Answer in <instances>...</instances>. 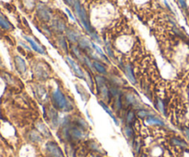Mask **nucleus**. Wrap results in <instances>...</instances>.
I'll return each mask as SVG.
<instances>
[{
    "mask_svg": "<svg viewBox=\"0 0 189 157\" xmlns=\"http://www.w3.org/2000/svg\"><path fill=\"white\" fill-rule=\"evenodd\" d=\"M66 61H67V63L71 65V67L73 68L75 74H76L79 77H80V78H84V74H83L82 70L80 69V67H79V65L75 63L71 58H69V57H66Z\"/></svg>",
    "mask_w": 189,
    "mask_h": 157,
    "instance_id": "obj_4",
    "label": "nucleus"
},
{
    "mask_svg": "<svg viewBox=\"0 0 189 157\" xmlns=\"http://www.w3.org/2000/svg\"><path fill=\"white\" fill-rule=\"evenodd\" d=\"M74 7H75V9H76V11H77V13H78V16L79 17V18H80L82 24H83V26L85 27V29H86L88 32L92 33V29H91L90 23H89V21H88V17H87V14H86V11H85L84 8L80 6V4H79V2L78 0L75 1Z\"/></svg>",
    "mask_w": 189,
    "mask_h": 157,
    "instance_id": "obj_2",
    "label": "nucleus"
},
{
    "mask_svg": "<svg viewBox=\"0 0 189 157\" xmlns=\"http://www.w3.org/2000/svg\"><path fill=\"white\" fill-rule=\"evenodd\" d=\"M53 100H54L55 104L56 105V107L58 109L65 110H68L69 109H71V106L66 101L65 96H64V94L61 92V90L59 88H56L53 92Z\"/></svg>",
    "mask_w": 189,
    "mask_h": 157,
    "instance_id": "obj_1",
    "label": "nucleus"
},
{
    "mask_svg": "<svg viewBox=\"0 0 189 157\" xmlns=\"http://www.w3.org/2000/svg\"><path fill=\"white\" fill-rule=\"evenodd\" d=\"M146 122H147V123H149V124H157V125H163V123H162V121H161V120H158V119L154 118V117H150L149 119H147Z\"/></svg>",
    "mask_w": 189,
    "mask_h": 157,
    "instance_id": "obj_12",
    "label": "nucleus"
},
{
    "mask_svg": "<svg viewBox=\"0 0 189 157\" xmlns=\"http://www.w3.org/2000/svg\"><path fill=\"white\" fill-rule=\"evenodd\" d=\"M125 72H126V76H127V77L129 78V80H130L133 84H135V83H136V78H135V76H134V74H133L132 67H131L129 64H127V65L125 66Z\"/></svg>",
    "mask_w": 189,
    "mask_h": 157,
    "instance_id": "obj_9",
    "label": "nucleus"
},
{
    "mask_svg": "<svg viewBox=\"0 0 189 157\" xmlns=\"http://www.w3.org/2000/svg\"><path fill=\"white\" fill-rule=\"evenodd\" d=\"M172 143L174 144V145H176V146H178V147H181V148H187L188 147V145H187V143L186 141H182L180 139H177V138H173L172 139Z\"/></svg>",
    "mask_w": 189,
    "mask_h": 157,
    "instance_id": "obj_11",
    "label": "nucleus"
},
{
    "mask_svg": "<svg viewBox=\"0 0 189 157\" xmlns=\"http://www.w3.org/2000/svg\"><path fill=\"white\" fill-rule=\"evenodd\" d=\"M37 13H38V16L45 21H48L50 19V14H49L48 10H46L45 7H39Z\"/></svg>",
    "mask_w": 189,
    "mask_h": 157,
    "instance_id": "obj_8",
    "label": "nucleus"
},
{
    "mask_svg": "<svg viewBox=\"0 0 189 157\" xmlns=\"http://www.w3.org/2000/svg\"><path fill=\"white\" fill-rule=\"evenodd\" d=\"M141 157H147V156H146V155H142Z\"/></svg>",
    "mask_w": 189,
    "mask_h": 157,
    "instance_id": "obj_24",
    "label": "nucleus"
},
{
    "mask_svg": "<svg viewBox=\"0 0 189 157\" xmlns=\"http://www.w3.org/2000/svg\"><path fill=\"white\" fill-rule=\"evenodd\" d=\"M48 153L53 157H63L61 150L57 147V145L55 143L53 142H49L46 146Z\"/></svg>",
    "mask_w": 189,
    "mask_h": 157,
    "instance_id": "obj_3",
    "label": "nucleus"
},
{
    "mask_svg": "<svg viewBox=\"0 0 189 157\" xmlns=\"http://www.w3.org/2000/svg\"><path fill=\"white\" fill-rule=\"evenodd\" d=\"M24 38L27 40V42L31 44V46H32V48H33V50L34 51H36V52H38L39 53H44L45 52V51H44V49L41 47L40 45H38L32 39H31V38H29V37H27V36H24Z\"/></svg>",
    "mask_w": 189,
    "mask_h": 157,
    "instance_id": "obj_6",
    "label": "nucleus"
},
{
    "mask_svg": "<svg viewBox=\"0 0 189 157\" xmlns=\"http://www.w3.org/2000/svg\"><path fill=\"white\" fill-rule=\"evenodd\" d=\"M125 133H126L127 137H131V136H132V134H133L132 129H131V128H129V127H126V129H125Z\"/></svg>",
    "mask_w": 189,
    "mask_h": 157,
    "instance_id": "obj_18",
    "label": "nucleus"
},
{
    "mask_svg": "<svg viewBox=\"0 0 189 157\" xmlns=\"http://www.w3.org/2000/svg\"><path fill=\"white\" fill-rule=\"evenodd\" d=\"M184 132H185V134H186V138L189 140V129L188 128H186L185 130H184Z\"/></svg>",
    "mask_w": 189,
    "mask_h": 157,
    "instance_id": "obj_22",
    "label": "nucleus"
},
{
    "mask_svg": "<svg viewBox=\"0 0 189 157\" xmlns=\"http://www.w3.org/2000/svg\"><path fill=\"white\" fill-rule=\"evenodd\" d=\"M93 66H94V68L99 73H102V74H105V73H106V70H105L104 66L102 65L100 63L94 62V63H93Z\"/></svg>",
    "mask_w": 189,
    "mask_h": 157,
    "instance_id": "obj_13",
    "label": "nucleus"
},
{
    "mask_svg": "<svg viewBox=\"0 0 189 157\" xmlns=\"http://www.w3.org/2000/svg\"><path fill=\"white\" fill-rule=\"evenodd\" d=\"M67 5H69V6H73L74 5V3H73V0H64Z\"/></svg>",
    "mask_w": 189,
    "mask_h": 157,
    "instance_id": "obj_23",
    "label": "nucleus"
},
{
    "mask_svg": "<svg viewBox=\"0 0 189 157\" xmlns=\"http://www.w3.org/2000/svg\"><path fill=\"white\" fill-rule=\"evenodd\" d=\"M138 115H139V118H146L147 116L150 115V113L147 110H140V111H139Z\"/></svg>",
    "mask_w": 189,
    "mask_h": 157,
    "instance_id": "obj_17",
    "label": "nucleus"
},
{
    "mask_svg": "<svg viewBox=\"0 0 189 157\" xmlns=\"http://www.w3.org/2000/svg\"><path fill=\"white\" fill-rule=\"evenodd\" d=\"M66 35H67V38H68L71 42H75L78 41V35H77L75 32H71V31H67V32H66Z\"/></svg>",
    "mask_w": 189,
    "mask_h": 157,
    "instance_id": "obj_14",
    "label": "nucleus"
},
{
    "mask_svg": "<svg viewBox=\"0 0 189 157\" xmlns=\"http://www.w3.org/2000/svg\"><path fill=\"white\" fill-rule=\"evenodd\" d=\"M134 120V113L133 112H129L127 115V121L128 122H132V120Z\"/></svg>",
    "mask_w": 189,
    "mask_h": 157,
    "instance_id": "obj_20",
    "label": "nucleus"
},
{
    "mask_svg": "<svg viewBox=\"0 0 189 157\" xmlns=\"http://www.w3.org/2000/svg\"><path fill=\"white\" fill-rule=\"evenodd\" d=\"M158 106H159V108H160V110L162 113H164V106H163V103H162V101H161L160 99H158Z\"/></svg>",
    "mask_w": 189,
    "mask_h": 157,
    "instance_id": "obj_19",
    "label": "nucleus"
},
{
    "mask_svg": "<svg viewBox=\"0 0 189 157\" xmlns=\"http://www.w3.org/2000/svg\"><path fill=\"white\" fill-rule=\"evenodd\" d=\"M0 27L3 28V29H5V30H10V29H12L11 24L4 17L1 16V14H0Z\"/></svg>",
    "mask_w": 189,
    "mask_h": 157,
    "instance_id": "obj_10",
    "label": "nucleus"
},
{
    "mask_svg": "<svg viewBox=\"0 0 189 157\" xmlns=\"http://www.w3.org/2000/svg\"><path fill=\"white\" fill-rule=\"evenodd\" d=\"M15 63H16L17 69L18 70V72L24 73L26 71V63L20 57H18V56L15 57Z\"/></svg>",
    "mask_w": 189,
    "mask_h": 157,
    "instance_id": "obj_5",
    "label": "nucleus"
},
{
    "mask_svg": "<svg viewBox=\"0 0 189 157\" xmlns=\"http://www.w3.org/2000/svg\"><path fill=\"white\" fill-rule=\"evenodd\" d=\"M179 3H180V5H181L182 7L186 8V0H179Z\"/></svg>",
    "mask_w": 189,
    "mask_h": 157,
    "instance_id": "obj_21",
    "label": "nucleus"
},
{
    "mask_svg": "<svg viewBox=\"0 0 189 157\" xmlns=\"http://www.w3.org/2000/svg\"><path fill=\"white\" fill-rule=\"evenodd\" d=\"M69 134L74 139H81L83 137V132L79 130V128H76V127L69 130Z\"/></svg>",
    "mask_w": 189,
    "mask_h": 157,
    "instance_id": "obj_7",
    "label": "nucleus"
},
{
    "mask_svg": "<svg viewBox=\"0 0 189 157\" xmlns=\"http://www.w3.org/2000/svg\"><path fill=\"white\" fill-rule=\"evenodd\" d=\"M100 104H101V106H102V108H103V109H104V110H105V111H106V112H107V113H108V114H109V115H110L111 118H112V119H113V120H114V121H115V123H117V120H115V118H114V116H113V113H112V111H111V110H109V109H108V107H107V106H106V105H105V104H104V103H103V102H102V101H101V102H100Z\"/></svg>",
    "mask_w": 189,
    "mask_h": 157,
    "instance_id": "obj_15",
    "label": "nucleus"
},
{
    "mask_svg": "<svg viewBox=\"0 0 189 157\" xmlns=\"http://www.w3.org/2000/svg\"><path fill=\"white\" fill-rule=\"evenodd\" d=\"M38 128L40 129V130H41L45 135H46V136L49 135V131H48L47 129L45 128V126H44L43 124H38Z\"/></svg>",
    "mask_w": 189,
    "mask_h": 157,
    "instance_id": "obj_16",
    "label": "nucleus"
}]
</instances>
